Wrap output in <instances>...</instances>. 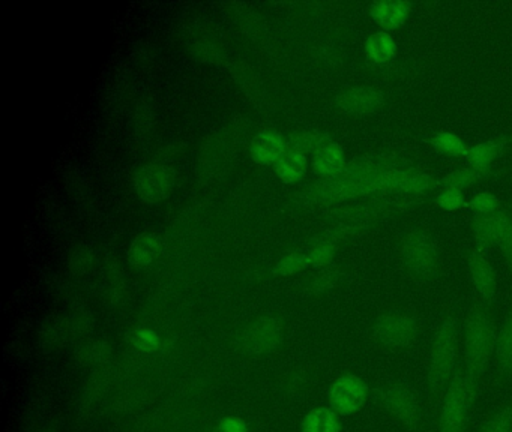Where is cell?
Here are the masks:
<instances>
[{"instance_id":"6da1fadb","label":"cell","mask_w":512,"mask_h":432,"mask_svg":"<svg viewBox=\"0 0 512 432\" xmlns=\"http://www.w3.org/2000/svg\"><path fill=\"white\" fill-rule=\"evenodd\" d=\"M436 185H439V180L431 174L410 167L370 176H340L320 180L304 189L299 198L307 206H340L379 195H425Z\"/></svg>"},{"instance_id":"7a4b0ae2","label":"cell","mask_w":512,"mask_h":432,"mask_svg":"<svg viewBox=\"0 0 512 432\" xmlns=\"http://www.w3.org/2000/svg\"><path fill=\"white\" fill-rule=\"evenodd\" d=\"M496 320L490 306L476 302L470 306L464 318L463 329V371L473 404L478 401L481 381L494 357L497 339Z\"/></svg>"},{"instance_id":"3957f363","label":"cell","mask_w":512,"mask_h":432,"mask_svg":"<svg viewBox=\"0 0 512 432\" xmlns=\"http://www.w3.org/2000/svg\"><path fill=\"white\" fill-rule=\"evenodd\" d=\"M461 324L455 312H449L437 327L431 341L427 365V389L431 410H436L457 371L460 357Z\"/></svg>"},{"instance_id":"277c9868","label":"cell","mask_w":512,"mask_h":432,"mask_svg":"<svg viewBox=\"0 0 512 432\" xmlns=\"http://www.w3.org/2000/svg\"><path fill=\"white\" fill-rule=\"evenodd\" d=\"M424 195H379L365 201L340 204L328 213L337 222H371L386 215L404 212L424 203Z\"/></svg>"},{"instance_id":"5b68a950","label":"cell","mask_w":512,"mask_h":432,"mask_svg":"<svg viewBox=\"0 0 512 432\" xmlns=\"http://www.w3.org/2000/svg\"><path fill=\"white\" fill-rule=\"evenodd\" d=\"M400 260L404 270L418 281H430L440 264L439 246L430 231L413 228L400 243Z\"/></svg>"},{"instance_id":"8992f818","label":"cell","mask_w":512,"mask_h":432,"mask_svg":"<svg viewBox=\"0 0 512 432\" xmlns=\"http://www.w3.org/2000/svg\"><path fill=\"white\" fill-rule=\"evenodd\" d=\"M377 404L409 431H418L424 422V407L418 393L403 381H391L373 390Z\"/></svg>"},{"instance_id":"52a82bcc","label":"cell","mask_w":512,"mask_h":432,"mask_svg":"<svg viewBox=\"0 0 512 432\" xmlns=\"http://www.w3.org/2000/svg\"><path fill=\"white\" fill-rule=\"evenodd\" d=\"M473 407L460 363L440 402L437 432H466Z\"/></svg>"},{"instance_id":"ba28073f","label":"cell","mask_w":512,"mask_h":432,"mask_svg":"<svg viewBox=\"0 0 512 432\" xmlns=\"http://www.w3.org/2000/svg\"><path fill=\"white\" fill-rule=\"evenodd\" d=\"M419 336V323L412 314L389 311L373 323V339L388 351L407 350Z\"/></svg>"},{"instance_id":"9c48e42d","label":"cell","mask_w":512,"mask_h":432,"mask_svg":"<svg viewBox=\"0 0 512 432\" xmlns=\"http://www.w3.org/2000/svg\"><path fill=\"white\" fill-rule=\"evenodd\" d=\"M370 387L359 375L347 372L338 377L328 390L329 407L340 416L359 413L370 399Z\"/></svg>"},{"instance_id":"30bf717a","label":"cell","mask_w":512,"mask_h":432,"mask_svg":"<svg viewBox=\"0 0 512 432\" xmlns=\"http://www.w3.org/2000/svg\"><path fill=\"white\" fill-rule=\"evenodd\" d=\"M175 183V173L164 164H148L134 176V191L146 203H160L169 197Z\"/></svg>"},{"instance_id":"8fae6325","label":"cell","mask_w":512,"mask_h":432,"mask_svg":"<svg viewBox=\"0 0 512 432\" xmlns=\"http://www.w3.org/2000/svg\"><path fill=\"white\" fill-rule=\"evenodd\" d=\"M335 105L341 113L349 116H368L382 110L385 93L374 86H355L338 93Z\"/></svg>"},{"instance_id":"7c38bea8","label":"cell","mask_w":512,"mask_h":432,"mask_svg":"<svg viewBox=\"0 0 512 432\" xmlns=\"http://www.w3.org/2000/svg\"><path fill=\"white\" fill-rule=\"evenodd\" d=\"M283 339V327L274 317H260L241 335V345L251 354L268 353L278 347Z\"/></svg>"},{"instance_id":"4fadbf2b","label":"cell","mask_w":512,"mask_h":432,"mask_svg":"<svg viewBox=\"0 0 512 432\" xmlns=\"http://www.w3.org/2000/svg\"><path fill=\"white\" fill-rule=\"evenodd\" d=\"M512 224L511 213L500 209L499 212L488 216H475L470 225L473 242L479 251L499 246L500 240L505 236L506 230Z\"/></svg>"},{"instance_id":"5bb4252c","label":"cell","mask_w":512,"mask_h":432,"mask_svg":"<svg viewBox=\"0 0 512 432\" xmlns=\"http://www.w3.org/2000/svg\"><path fill=\"white\" fill-rule=\"evenodd\" d=\"M410 167L412 164L409 159L397 153H371L350 159L341 176H370L386 171L406 170Z\"/></svg>"},{"instance_id":"9a60e30c","label":"cell","mask_w":512,"mask_h":432,"mask_svg":"<svg viewBox=\"0 0 512 432\" xmlns=\"http://www.w3.org/2000/svg\"><path fill=\"white\" fill-rule=\"evenodd\" d=\"M467 269H469L470 281L475 287L476 293L481 297L482 302L490 305L497 294V276L493 264L488 260L484 251L473 249L467 258Z\"/></svg>"},{"instance_id":"2e32d148","label":"cell","mask_w":512,"mask_h":432,"mask_svg":"<svg viewBox=\"0 0 512 432\" xmlns=\"http://www.w3.org/2000/svg\"><path fill=\"white\" fill-rule=\"evenodd\" d=\"M412 8V3L404 0H377L371 3L368 14L379 30L392 33L409 21Z\"/></svg>"},{"instance_id":"e0dca14e","label":"cell","mask_w":512,"mask_h":432,"mask_svg":"<svg viewBox=\"0 0 512 432\" xmlns=\"http://www.w3.org/2000/svg\"><path fill=\"white\" fill-rule=\"evenodd\" d=\"M506 146H508V138L505 135H497V137L476 143L475 146H469L464 159L469 167L476 168V170H491L493 162L505 153Z\"/></svg>"},{"instance_id":"ac0fdd59","label":"cell","mask_w":512,"mask_h":432,"mask_svg":"<svg viewBox=\"0 0 512 432\" xmlns=\"http://www.w3.org/2000/svg\"><path fill=\"white\" fill-rule=\"evenodd\" d=\"M347 162L343 147L332 141L313 155V170L322 180L335 179L344 173Z\"/></svg>"},{"instance_id":"d6986e66","label":"cell","mask_w":512,"mask_h":432,"mask_svg":"<svg viewBox=\"0 0 512 432\" xmlns=\"http://www.w3.org/2000/svg\"><path fill=\"white\" fill-rule=\"evenodd\" d=\"M286 152V140L277 131H262L250 144L251 158L259 164L274 165Z\"/></svg>"},{"instance_id":"ffe728a7","label":"cell","mask_w":512,"mask_h":432,"mask_svg":"<svg viewBox=\"0 0 512 432\" xmlns=\"http://www.w3.org/2000/svg\"><path fill=\"white\" fill-rule=\"evenodd\" d=\"M364 53L368 62L377 66H385L394 62L398 54V42L392 33L376 30L370 33L364 42Z\"/></svg>"},{"instance_id":"44dd1931","label":"cell","mask_w":512,"mask_h":432,"mask_svg":"<svg viewBox=\"0 0 512 432\" xmlns=\"http://www.w3.org/2000/svg\"><path fill=\"white\" fill-rule=\"evenodd\" d=\"M494 362L500 380H512V311L508 312L497 330Z\"/></svg>"},{"instance_id":"7402d4cb","label":"cell","mask_w":512,"mask_h":432,"mask_svg":"<svg viewBox=\"0 0 512 432\" xmlns=\"http://www.w3.org/2000/svg\"><path fill=\"white\" fill-rule=\"evenodd\" d=\"M160 252V236L154 233L140 234L131 242L128 261L134 269H146L157 260Z\"/></svg>"},{"instance_id":"603a6c76","label":"cell","mask_w":512,"mask_h":432,"mask_svg":"<svg viewBox=\"0 0 512 432\" xmlns=\"http://www.w3.org/2000/svg\"><path fill=\"white\" fill-rule=\"evenodd\" d=\"M332 143L331 135L319 129H305L290 135L286 140V149L295 150L302 155H316L326 144Z\"/></svg>"},{"instance_id":"cb8c5ba5","label":"cell","mask_w":512,"mask_h":432,"mask_svg":"<svg viewBox=\"0 0 512 432\" xmlns=\"http://www.w3.org/2000/svg\"><path fill=\"white\" fill-rule=\"evenodd\" d=\"M308 156L295 150H287L274 164L275 173L284 183H298L308 171Z\"/></svg>"},{"instance_id":"d4e9b609","label":"cell","mask_w":512,"mask_h":432,"mask_svg":"<svg viewBox=\"0 0 512 432\" xmlns=\"http://www.w3.org/2000/svg\"><path fill=\"white\" fill-rule=\"evenodd\" d=\"M340 414L331 407H316L308 411L301 423L302 432H341Z\"/></svg>"},{"instance_id":"484cf974","label":"cell","mask_w":512,"mask_h":432,"mask_svg":"<svg viewBox=\"0 0 512 432\" xmlns=\"http://www.w3.org/2000/svg\"><path fill=\"white\" fill-rule=\"evenodd\" d=\"M490 174L491 170H476V168L467 165V167L457 168V170L445 174V176L439 180V185L442 186V188L464 192L466 189L473 188V186L478 185V183L487 180Z\"/></svg>"},{"instance_id":"4316f807","label":"cell","mask_w":512,"mask_h":432,"mask_svg":"<svg viewBox=\"0 0 512 432\" xmlns=\"http://www.w3.org/2000/svg\"><path fill=\"white\" fill-rule=\"evenodd\" d=\"M431 147L440 155L451 156V158H466L467 146L466 141L451 131H439L431 137Z\"/></svg>"},{"instance_id":"83f0119b","label":"cell","mask_w":512,"mask_h":432,"mask_svg":"<svg viewBox=\"0 0 512 432\" xmlns=\"http://www.w3.org/2000/svg\"><path fill=\"white\" fill-rule=\"evenodd\" d=\"M343 272L337 267H326V269L319 270L310 281L307 282L308 293L323 294L328 291L334 290L341 279H343Z\"/></svg>"},{"instance_id":"f1b7e54d","label":"cell","mask_w":512,"mask_h":432,"mask_svg":"<svg viewBox=\"0 0 512 432\" xmlns=\"http://www.w3.org/2000/svg\"><path fill=\"white\" fill-rule=\"evenodd\" d=\"M467 209L475 216H488L502 209L500 198L490 191L478 192L467 201Z\"/></svg>"},{"instance_id":"f546056e","label":"cell","mask_w":512,"mask_h":432,"mask_svg":"<svg viewBox=\"0 0 512 432\" xmlns=\"http://www.w3.org/2000/svg\"><path fill=\"white\" fill-rule=\"evenodd\" d=\"M128 342L137 350L154 353L161 347V338L157 332L148 327H136L127 333Z\"/></svg>"},{"instance_id":"4dcf8cb0","label":"cell","mask_w":512,"mask_h":432,"mask_svg":"<svg viewBox=\"0 0 512 432\" xmlns=\"http://www.w3.org/2000/svg\"><path fill=\"white\" fill-rule=\"evenodd\" d=\"M338 245L332 242L313 243V249L308 252V261L313 269L322 270L334 263Z\"/></svg>"},{"instance_id":"1f68e13d","label":"cell","mask_w":512,"mask_h":432,"mask_svg":"<svg viewBox=\"0 0 512 432\" xmlns=\"http://www.w3.org/2000/svg\"><path fill=\"white\" fill-rule=\"evenodd\" d=\"M476 432H512V401L488 417Z\"/></svg>"},{"instance_id":"d6a6232c","label":"cell","mask_w":512,"mask_h":432,"mask_svg":"<svg viewBox=\"0 0 512 432\" xmlns=\"http://www.w3.org/2000/svg\"><path fill=\"white\" fill-rule=\"evenodd\" d=\"M310 267V261H308V254L304 252H290V254L284 255L277 266H275L274 273L278 276H290L293 273L302 272V270Z\"/></svg>"},{"instance_id":"836d02e7","label":"cell","mask_w":512,"mask_h":432,"mask_svg":"<svg viewBox=\"0 0 512 432\" xmlns=\"http://www.w3.org/2000/svg\"><path fill=\"white\" fill-rule=\"evenodd\" d=\"M436 204L445 212H455V210L467 207V200L463 192L455 191V189L442 188L437 194Z\"/></svg>"},{"instance_id":"e575fe53","label":"cell","mask_w":512,"mask_h":432,"mask_svg":"<svg viewBox=\"0 0 512 432\" xmlns=\"http://www.w3.org/2000/svg\"><path fill=\"white\" fill-rule=\"evenodd\" d=\"M94 263V254L89 251L85 246H79V248L71 251L70 254V269L71 272L86 273L92 267Z\"/></svg>"},{"instance_id":"d590c367","label":"cell","mask_w":512,"mask_h":432,"mask_svg":"<svg viewBox=\"0 0 512 432\" xmlns=\"http://www.w3.org/2000/svg\"><path fill=\"white\" fill-rule=\"evenodd\" d=\"M109 348V345L103 344V342H94L83 350V362H100L106 356Z\"/></svg>"},{"instance_id":"8d00e7d4","label":"cell","mask_w":512,"mask_h":432,"mask_svg":"<svg viewBox=\"0 0 512 432\" xmlns=\"http://www.w3.org/2000/svg\"><path fill=\"white\" fill-rule=\"evenodd\" d=\"M218 432H248L247 423L241 417H226L221 420Z\"/></svg>"},{"instance_id":"74e56055","label":"cell","mask_w":512,"mask_h":432,"mask_svg":"<svg viewBox=\"0 0 512 432\" xmlns=\"http://www.w3.org/2000/svg\"><path fill=\"white\" fill-rule=\"evenodd\" d=\"M499 248L500 251H502L503 260H505L506 266H508V269L512 272V224L509 225L505 236L500 240Z\"/></svg>"},{"instance_id":"f35d334b","label":"cell","mask_w":512,"mask_h":432,"mask_svg":"<svg viewBox=\"0 0 512 432\" xmlns=\"http://www.w3.org/2000/svg\"><path fill=\"white\" fill-rule=\"evenodd\" d=\"M44 432H52V431H49V429H47V431H44Z\"/></svg>"}]
</instances>
